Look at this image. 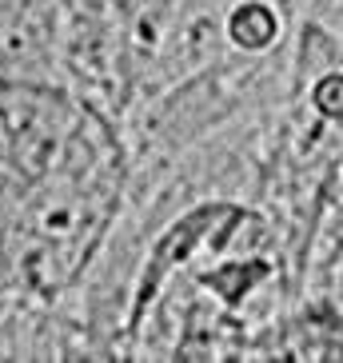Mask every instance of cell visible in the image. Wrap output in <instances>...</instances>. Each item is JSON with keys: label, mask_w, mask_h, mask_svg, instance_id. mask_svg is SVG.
I'll return each mask as SVG.
<instances>
[{"label": "cell", "mask_w": 343, "mask_h": 363, "mask_svg": "<svg viewBox=\"0 0 343 363\" xmlns=\"http://www.w3.org/2000/svg\"><path fill=\"white\" fill-rule=\"evenodd\" d=\"M271 36H276V16H271V9H264V4H244V9H236V16H232V40L244 44V48H264V44H271Z\"/></svg>", "instance_id": "cell-1"}, {"label": "cell", "mask_w": 343, "mask_h": 363, "mask_svg": "<svg viewBox=\"0 0 343 363\" xmlns=\"http://www.w3.org/2000/svg\"><path fill=\"white\" fill-rule=\"evenodd\" d=\"M259 276H268V267H264V264H247V267L236 264V267H224V272L208 276V284H212V288L220 291L227 303H236V299L252 288V279H259Z\"/></svg>", "instance_id": "cell-2"}, {"label": "cell", "mask_w": 343, "mask_h": 363, "mask_svg": "<svg viewBox=\"0 0 343 363\" xmlns=\"http://www.w3.org/2000/svg\"><path fill=\"white\" fill-rule=\"evenodd\" d=\"M315 108H320L323 116H343V76H323L320 84H315Z\"/></svg>", "instance_id": "cell-3"}]
</instances>
